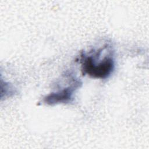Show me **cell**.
Instances as JSON below:
<instances>
[{
    "label": "cell",
    "instance_id": "7a4b0ae2",
    "mask_svg": "<svg viewBox=\"0 0 149 149\" xmlns=\"http://www.w3.org/2000/svg\"><path fill=\"white\" fill-rule=\"evenodd\" d=\"M79 86V81L74 80L70 86H68L57 92L52 93L47 95L44 98L43 101L48 105L70 102L72 99L73 92Z\"/></svg>",
    "mask_w": 149,
    "mask_h": 149
},
{
    "label": "cell",
    "instance_id": "6da1fadb",
    "mask_svg": "<svg viewBox=\"0 0 149 149\" xmlns=\"http://www.w3.org/2000/svg\"><path fill=\"white\" fill-rule=\"evenodd\" d=\"M102 49L89 55H83L81 58V71L84 74L98 79L108 77L114 69V61L111 55L100 58Z\"/></svg>",
    "mask_w": 149,
    "mask_h": 149
}]
</instances>
